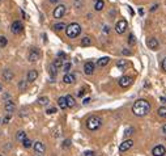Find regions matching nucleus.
Returning <instances> with one entry per match:
<instances>
[{"mask_svg":"<svg viewBox=\"0 0 166 156\" xmlns=\"http://www.w3.org/2000/svg\"><path fill=\"white\" fill-rule=\"evenodd\" d=\"M84 94H85V89H80V92H78V96L83 97Z\"/></svg>","mask_w":166,"mask_h":156,"instance_id":"nucleus-39","label":"nucleus"},{"mask_svg":"<svg viewBox=\"0 0 166 156\" xmlns=\"http://www.w3.org/2000/svg\"><path fill=\"white\" fill-rule=\"evenodd\" d=\"M37 78H38V72H37V70H30V71L28 72V76H26V81L33 83V81L37 80Z\"/></svg>","mask_w":166,"mask_h":156,"instance_id":"nucleus-12","label":"nucleus"},{"mask_svg":"<svg viewBox=\"0 0 166 156\" xmlns=\"http://www.w3.org/2000/svg\"><path fill=\"white\" fill-rule=\"evenodd\" d=\"M134 146V140H131V139H128V140H124L123 143H120V146H119V151L120 152H126V151H128L131 147Z\"/></svg>","mask_w":166,"mask_h":156,"instance_id":"nucleus-9","label":"nucleus"},{"mask_svg":"<svg viewBox=\"0 0 166 156\" xmlns=\"http://www.w3.org/2000/svg\"><path fill=\"white\" fill-rule=\"evenodd\" d=\"M81 33V26L77 22H72L68 26H65V34L68 38H76Z\"/></svg>","mask_w":166,"mask_h":156,"instance_id":"nucleus-2","label":"nucleus"},{"mask_svg":"<svg viewBox=\"0 0 166 156\" xmlns=\"http://www.w3.org/2000/svg\"><path fill=\"white\" fill-rule=\"evenodd\" d=\"M96 1H97V0H96Z\"/></svg>","mask_w":166,"mask_h":156,"instance_id":"nucleus-53","label":"nucleus"},{"mask_svg":"<svg viewBox=\"0 0 166 156\" xmlns=\"http://www.w3.org/2000/svg\"><path fill=\"white\" fill-rule=\"evenodd\" d=\"M152 155L153 156H165L166 155V148L162 144L156 146L155 148L152 149Z\"/></svg>","mask_w":166,"mask_h":156,"instance_id":"nucleus-8","label":"nucleus"},{"mask_svg":"<svg viewBox=\"0 0 166 156\" xmlns=\"http://www.w3.org/2000/svg\"><path fill=\"white\" fill-rule=\"evenodd\" d=\"M38 104L39 105H47V104H49V97H46V96H43V97H39L38 99Z\"/></svg>","mask_w":166,"mask_h":156,"instance_id":"nucleus-26","label":"nucleus"},{"mask_svg":"<svg viewBox=\"0 0 166 156\" xmlns=\"http://www.w3.org/2000/svg\"><path fill=\"white\" fill-rule=\"evenodd\" d=\"M90 99H84V105H86V104H89Z\"/></svg>","mask_w":166,"mask_h":156,"instance_id":"nucleus-43","label":"nucleus"},{"mask_svg":"<svg viewBox=\"0 0 166 156\" xmlns=\"http://www.w3.org/2000/svg\"><path fill=\"white\" fill-rule=\"evenodd\" d=\"M132 112L137 117H144V115H147L150 112V104L147 100H143V99L137 100L135 101L134 106H132Z\"/></svg>","mask_w":166,"mask_h":156,"instance_id":"nucleus-1","label":"nucleus"},{"mask_svg":"<svg viewBox=\"0 0 166 156\" xmlns=\"http://www.w3.org/2000/svg\"><path fill=\"white\" fill-rule=\"evenodd\" d=\"M101 125H102V119L97 117V115H92V117H89L88 121H86V127H88L90 131L98 130V128L101 127Z\"/></svg>","mask_w":166,"mask_h":156,"instance_id":"nucleus-3","label":"nucleus"},{"mask_svg":"<svg viewBox=\"0 0 166 156\" xmlns=\"http://www.w3.org/2000/svg\"><path fill=\"white\" fill-rule=\"evenodd\" d=\"M162 70L166 71V58H164V60H162Z\"/></svg>","mask_w":166,"mask_h":156,"instance_id":"nucleus-38","label":"nucleus"},{"mask_svg":"<svg viewBox=\"0 0 166 156\" xmlns=\"http://www.w3.org/2000/svg\"><path fill=\"white\" fill-rule=\"evenodd\" d=\"M51 3H58V0H50Z\"/></svg>","mask_w":166,"mask_h":156,"instance_id":"nucleus-49","label":"nucleus"},{"mask_svg":"<svg viewBox=\"0 0 166 156\" xmlns=\"http://www.w3.org/2000/svg\"><path fill=\"white\" fill-rule=\"evenodd\" d=\"M38 156H41V155H38Z\"/></svg>","mask_w":166,"mask_h":156,"instance_id":"nucleus-52","label":"nucleus"},{"mask_svg":"<svg viewBox=\"0 0 166 156\" xmlns=\"http://www.w3.org/2000/svg\"><path fill=\"white\" fill-rule=\"evenodd\" d=\"M127 66H128V62L126 59H120V60H118L116 62V67L119 70H126L127 68Z\"/></svg>","mask_w":166,"mask_h":156,"instance_id":"nucleus-20","label":"nucleus"},{"mask_svg":"<svg viewBox=\"0 0 166 156\" xmlns=\"http://www.w3.org/2000/svg\"><path fill=\"white\" fill-rule=\"evenodd\" d=\"M4 99H11V94H8V93H5V94H4Z\"/></svg>","mask_w":166,"mask_h":156,"instance_id":"nucleus-48","label":"nucleus"},{"mask_svg":"<svg viewBox=\"0 0 166 156\" xmlns=\"http://www.w3.org/2000/svg\"><path fill=\"white\" fill-rule=\"evenodd\" d=\"M3 91V85H1V83H0V92Z\"/></svg>","mask_w":166,"mask_h":156,"instance_id":"nucleus-50","label":"nucleus"},{"mask_svg":"<svg viewBox=\"0 0 166 156\" xmlns=\"http://www.w3.org/2000/svg\"><path fill=\"white\" fill-rule=\"evenodd\" d=\"M58 105L60 106V109H67V101H65V97H59Z\"/></svg>","mask_w":166,"mask_h":156,"instance_id":"nucleus-21","label":"nucleus"},{"mask_svg":"<svg viewBox=\"0 0 166 156\" xmlns=\"http://www.w3.org/2000/svg\"><path fill=\"white\" fill-rule=\"evenodd\" d=\"M65 101H67V108H73V106L76 105L75 97L71 96V94H67V96H65Z\"/></svg>","mask_w":166,"mask_h":156,"instance_id":"nucleus-17","label":"nucleus"},{"mask_svg":"<svg viewBox=\"0 0 166 156\" xmlns=\"http://www.w3.org/2000/svg\"><path fill=\"white\" fill-rule=\"evenodd\" d=\"M0 1H1V0H0Z\"/></svg>","mask_w":166,"mask_h":156,"instance_id":"nucleus-54","label":"nucleus"},{"mask_svg":"<svg viewBox=\"0 0 166 156\" xmlns=\"http://www.w3.org/2000/svg\"><path fill=\"white\" fill-rule=\"evenodd\" d=\"M0 156H3V155H0Z\"/></svg>","mask_w":166,"mask_h":156,"instance_id":"nucleus-51","label":"nucleus"},{"mask_svg":"<svg viewBox=\"0 0 166 156\" xmlns=\"http://www.w3.org/2000/svg\"><path fill=\"white\" fill-rule=\"evenodd\" d=\"M65 11H67V8H65V5L64 4H60L58 5L55 9H54V17L55 18H62L63 16L65 15Z\"/></svg>","mask_w":166,"mask_h":156,"instance_id":"nucleus-5","label":"nucleus"},{"mask_svg":"<svg viewBox=\"0 0 166 156\" xmlns=\"http://www.w3.org/2000/svg\"><path fill=\"white\" fill-rule=\"evenodd\" d=\"M33 147H34V151L37 152V154H43L45 149H46V147H45V144L42 142H35Z\"/></svg>","mask_w":166,"mask_h":156,"instance_id":"nucleus-15","label":"nucleus"},{"mask_svg":"<svg viewBox=\"0 0 166 156\" xmlns=\"http://www.w3.org/2000/svg\"><path fill=\"white\" fill-rule=\"evenodd\" d=\"M39 57H41V53H39L38 49L33 47L32 50L29 51V55H28V59L29 62H37V60L39 59Z\"/></svg>","mask_w":166,"mask_h":156,"instance_id":"nucleus-7","label":"nucleus"},{"mask_svg":"<svg viewBox=\"0 0 166 156\" xmlns=\"http://www.w3.org/2000/svg\"><path fill=\"white\" fill-rule=\"evenodd\" d=\"M63 81H64L65 84H73L75 83V75L73 73H65V75L63 76Z\"/></svg>","mask_w":166,"mask_h":156,"instance_id":"nucleus-16","label":"nucleus"},{"mask_svg":"<svg viewBox=\"0 0 166 156\" xmlns=\"http://www.w3.org/2000/svg\"><path fill=\"white\" fill-rule=\"evenodd\" d=\"M3 79H4L5 81H11L12 79H13V72H12L11 70H4V72H3Z\"/></svg>","mask_w":166,"mask_h":156,"instance_id":"nucleus-18","label":"nucleus"},{"mask_svg":"<svg viewBox=\"0 0 166 156\" xmlns=\"http://www.w3.org/2000/svg\"><path fill=\"white\" fill-rule=\"evenodd\" d=\"M84 156H94V152L93 151H86L85 154H84Z\"/></svg>","mask_w":166,"mask_h":156,"instance_id":"nucleus-37","label":"nucleus"},{"mask_svg":"<svg viewBox=\"0 0 166 156\" xmlns=\"http://www.w3.org/2000/svg\"><path fill=\"white\" fill-rule=\"evenodd\" d=\"M103 7H105L103 0H97V1H96V4H94V9H96V11H102Z\"/></svg>","mask_w":166,"mask_h":156,"instance_id":"nucleus-22","label":"nucleus"},{"mask_svg":"<svg viewBox=\"0 0 166 156\" xmlns=\"http://www.w3.org/2000/svg\"><path fill=\"white\" fill-rule=\"evenodd\" d=\"M69 143H71V142H69V140H65V142H64V144H63V147H68V146H69Z\"/></svg>","mask_w":166,"mask_h":156,"instance_id":"nucleus-41","label":"nucleus"},{"mask_svg":"<svg viewBox=\"0 0 166 156\" xmlns=\"http://www.w3.org/2000/svg\"><path fill=\"white\" fill-rule=\"evenodd\" d=\"M52 66L55 67L56 70H58V68H60V67L63 66V62H62V59H59V58H58V59H55V60H54V62H52Z\"/></svg>","mask_w":166,"mask_h":156,"instance_id":"nucleus-29","label":"nucleus"},{"mask_svg":"<svg viewBox=\"0 0 166 156\" xmlns=\"http://www.w3.org/2000/svg\"><path fill=\"white\" fill-rule=\"evenodd\" d=\"M122 53L124 54V55H129V54H131V51H129V50H126V49H124V50H123Z\"/></svg>","mask_w":166,"mask_h":156,"instance_id":"nucleus-40","label":"nucleus"},{"mask_svg":"<svg viewBox=\"0 0 166 156\" xmlns=\"http://www.w3.org/2000/svg\"><path fill=\"white\" fill-rule=\"evenodd\" d=\"M157 7H158V5H157V4H155V5H153V7H152V9H150V11H156V9H157Z\"/></svg>","mask_w":166,"mask_h":156,"instance_id":"nucleus-47","label":"nucleus"},{"mask_svg":"<svg viewBox=\"0 0 166 156\" xmlns=\"http://www.w3.org/2000/svg\"><path fill=\"white\" fill-rule=\"evenodd\" d=\"M96 70V64L93 62H86L84 64V72L86 73V75H92L93 72H94Z\"/></svg>","mask_w":166,"mask_h":156,"instance_id":"nucleus-11","label":"nucleus"},{"mask_svg":"<svg viewBox=\"0 0 166 156\" xmlns=\"http://www.w3.org/2000/svg\"><path fill=\"white\" fill-rule=\"evenodd\" d=\"M157 113H158V115H160L161 118H166V108H165V106H162V108H158Z\"/></svg>","mask_w":166,"mask_h":156,"instance_id":"nucleus-28","label":"nucleus"},{"mask_svg":"<svg viewBox=\"0 0 166 156\" xmlns=\"http://www.w3.org/2000/svg\"><path fill=\"white\" fill-rule=\"evenodd\" d=\"M25 138H26V133H25V131H19V133L16 134V139L19 140V142H22Z\"/></svg>","mask_w":166,"mask_h":156,"instance_id":"nucleus-24","label":"nucleus"},{"mask_svg":"<svg viewBox=\"0 0 166 156\" xmlns=\"http://www.w3.org/2000/svg\"><path fill=\"white\" fill-rule=\"evenodd\" d=\"M54 113H56V108H50V109H47V114H54Z\"/></svg>","mask_w":166,"mask_h":156,"instance_id":"nucleus-35","label":"nucleus"},{"mask_svg":"<svg viewBox=\"0 0 166 156\" xmlns=\"http://www.w3.org/2000/svg\"><path fill=\"white\" fill-rule=\"evenodd\" d=\"M127 29V21L126 20H119L118 22L115 24V30L118 34H123Z\"/></svg>","mask_w":166,"mask_h":156,"instance_id":"nucleus-6","label":"nucleus"},{"mask_svg":"<svg viewBox=\"0 0 166 156\" xmlns=\"http://www.w3.org/2000/svg\"><path fill=\"white\" fill-rule=\"evenodd\" d=\"M131 83H132V78L131 76H122V78L119 79V85L122 88H127L131 85Z\"/></svg>","mask_w":166,"mask_h":156,"instance_id":"nucleus-10","label":"nucleus"},{"mask_svg":"<svg viewBox=\"0 0 166 156\" xmlns=\"http://www.w3.org/2000/svg\"><path fill=\"white\" fill-rule=\"evenodd\" d=\"M132 131H134V128H127V130H126V133H124V135L126 136H128V135H131V134H132Z\"/></svg>","mask_w":166,"mask_h":156,"instance_id":"nucleus-36","label":"nucleus"},{"mask_svg":"<svg viewBox=\"0 0 166 156\" xmlns=\"http://www.w3.org/2000/svg\"><path fill=\"white\" fill-rule=\"evenodd\" d=\"M14 108H16V105H14V102H13V101H11V100H8L7 102H5V105H4L5 112L9 113V114L14 112Z\"/></svg>","mask_w":166,"mask_h":156,"instance_id":"nucleus-14","label":"nucleus"},{"mask_svg":"<svg viewBox=\"0 0 166 156\" xmlns=\"http://www.w3.org/2000/svg\"><path fill=\"white\" fill-rule=\"evenodd\" d=\"M58 55H59V59H60V58H65V54L64 53H59Z\"/></svg>","mask_w":166,"mask_h":156,"instance_id":"nucleus-42","label":"nucleus"},{"mask_svg":"<svg viewBox=\"0 0 166 156\" xmlns=\"http://www.w3.org/2000/svg\"><path fill=\"white\" fill-rule=\"evenodd\" d=\"M22 30H24V25L21 21L17 20V21H13V22H12L11 32L13 33V34H20V33H22Z\"/></svg>","mask_w":166,"mask_h":156,"instance_id":"nucleus-4","label":"nucleus"},{"mask_svg":"<svg viewBox=\"0 0 166 156\" xmlns=\"http://www.w3.org/2000/svg\"><path fill=\"white\" fill-rule=\"evenodd\" d=\"M64 28H65L64 22H59V24H55V25H54V29L55 30H63Z\"/></svg>","mask_w":166,"mask_h":156,"instance_id":"nucleus-30","label":"nucleus"},{"mask_svg":"<svg viewBox=\"0 0 166 156\" xmlns=\"http://www.w3.org/2000/svg\"><path fill=\"white\" fill-rule=\"evenodd\" d=\"M109 62H110V58L109 57H103V58H101V59H98L97 60V66L98 67H105V66H107Z\"/></svg>","mask_w":166,"mask_h":156,"instance_id":"nucleus-19","label":"nucleus"},{"mask_svg":"<svg viewBox=\"0 0 166 156\" xmlns=\"http://www.w3.org/2000/svg\"><path fill=\"white\" fill-rule=\"evenodd\" d=\"M147 45L149 46V49H152V50H157V49H158V46H160L157 38H149L147 41Z\"/></svg>","mask_w":166,"mask_h":156,"instance_id":"nucleus-13","label":"nucleus"},{"mask_svg":"<svg viewBox=\"0 0 166 156\" xmlns=\"http://www.w3.org/2000/svg\"><path fill=\"white\" fill-rule=\"evenodd\" d=\"M162 133H164L165 135H166V125H164V126H162Z\"/></svg>","mask_w":166,"mask_h":156,"instance_id":"nucleus-46","label":"nucleus"},{"mask_svg":"<svg viewBox=\"0 0 166 156\" xmlns=\"http://www.w3.org/2000/svg\"><path fill=\"white\" fill-rule=\"evenodd\" d=\"M90 45H92V38H90V37H84V38L81 39V46L85 47V46H90Z\"/></svg>","mask_w":166,"mask_h":156,"instance_id":"nucleus-23","label":"nucleus"},{"mask_svg":"<svg viewBox=\"0 0 166 156\" xmlns=\"http://www.w3.org/2000/svg\"><path fill=\"white\" fill-rule=\"evenodd\" d=\"M69 70H71V63L63 64V71H64L65 73H69Z\"/></svg>","mask_w":166,"mask_h":156,"instance_id":"nucleus-33","label":"nucleus"},{"mask_svg":"<svg viewBox=\"0 0 166 156\" xmlns=\"http://www.w3.org/2000/svg\"><path fill=\"white\" fill-rule=\"evenodd\" d=\"M128 44L129 45H135V44H136V38H135L134 34H129V37H128Z\"/></svg>","mask_w":166,"mask_h":156,"instance_id":"nucleus-32","label":"nucleus"},{"mask_svg":"<svg viewBox=\"0 0 166 156\" xmlns=\"http://www.w3.org/2000/svg\"><path fill=\"white\" fill-rule=\"evenodd\" d=\"M20 88H25V81H21L20 83Z\"/></svg>","mask_w":166,"mask_h":156,"instance_id":"nucleus-44","label":"nucleus"},{"mask_svg":"<svg viewBox=\"0 0 166 156\" xmlns=\"http://www.w3.org/2000/svg\"><path fill=\"white\" fill-rule=\"evenodd\" d=\"M12 119V115L11 114H8V115H5V118L3 119V123H8V122H9Z\"/></svg>","mask_w":166,"mask_h":156,"instance_id":"nucleus-34","label":"nucleus"},{"mask_svg":"<svg viewBox=\"0 0 166 156\" xmlns=\"http://www.w3.org/2000/svg\"><path fill=\"white\" fill-rule=\"evenodd\" d=\"M22 146L25 147V148H30V147L33 146V142L29 139V138H25V139L22 140Z\"/></svg>","mask_w":166,"mask_h":156,"instance_id":"nucleus-27","label":"nucleus"},{"mask_svg":"<svg viewBox=\"0 0 166 156\" xmlns=\"http://www.w3.org/2000/svg\"><path fill=\"white\" fill-rule=\"evenodd\" d=\"M160 100H161V102H162V104H166V97H161Z\"/></svg>","mask_w":166,"mask_h":156,"instance_id":"nucleus-45","label":"nucleus"},{"mask_svg":"<svg viewBox=\"0 0 166 156\" xmlns=\"http://www.w3.org/2000/svg\"><path fill=\"white\" fill-rule=\"evenodd\" d=\"M49 73H50V76H51V78H56V73H58V70H56L55 68V67H54L52 66V64H51V66H50V68H49Z\"/></svg>","mask_w":166,"mask_h":156,"instance_id":"nucleus-25","label":"nucleus"},{"mask_svg":"<svg viewBox=\"0 0 166 156\" xmlns=\"http://www.w3.org/2000/svg\"><path fill=\"white\" fill-rule=\"evenodd\" d=\"M7 44H8V39L5 38L4 36L0 37V46H1V47H5V46H7Z\"/></svg>","mask_w":166,"mask_h":156,"instance_id":"nucleus-31","label":"nucleus"}]
</instances>
